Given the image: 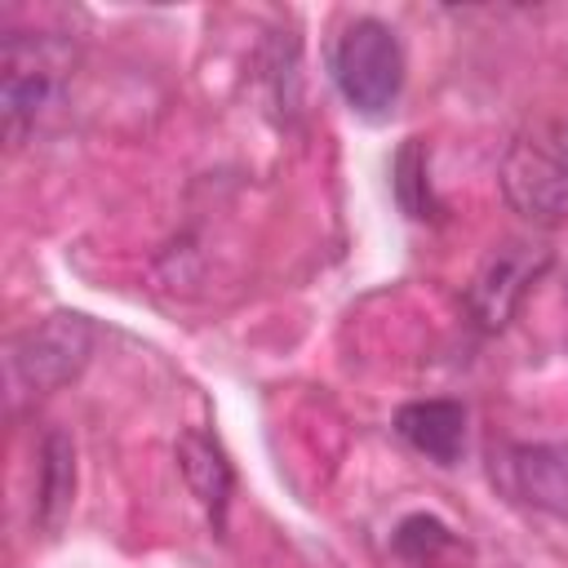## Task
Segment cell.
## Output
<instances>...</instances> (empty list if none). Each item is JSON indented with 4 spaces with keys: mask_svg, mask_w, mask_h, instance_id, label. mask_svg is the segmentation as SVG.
Returning <instances> with one entry per match:
<instances>
[{
    "mask_svg": "<svg viewBox=\"0 0 568 568\" xmlns=\"http://www.w3.org/2000/svg\"><path fill=\"white\" fill-rule=\"evenodd\" d=\"M75 44L53 31H9L0 44V120L4 142L22 146L67 98Z\"/></svg>",
    "mask_w": 568,
    "mask_h": 568,
    "instance_id": "cell-1",
    "label": "cell"
},
{
    "mask_svg": "<svg viewBox=\"0 0 568 568\" xmlns=\"http://www.w3.org/2000/svg\"><path fill=\"white\" fill-rule=\"evenodd\" d=\"M328 71H333L342 102L355 115L382 120L399 102V89H404V44L395 27H386L382 18H355L337 31Z\"/></svg>",
    "mask_w": 568,
    "mask_h": 568,
    "instance_id": "cell-2",
    "label": "cell"
},
{
    "mask_svg": "<svg viewBox=\"0 0 568 568\" xmlns=\"http://www.w3.org/2000/svg\"><path fill=\"white\" fill-rule=\"evenodd\" d=\"M501 191L524 222L568 226V129H524L501 155Z\"/></svg>",
    "mask_w": 568,
    "mask_h": 568,
    "instance_id": "cell-3",
    "label": "cell"
},
{
    "mask_svg": "<svg viewBox=\"0 0 568 568\" xmlns=\"http://www.w3.org/2000/svg\"><path fill=\"white\" fill-rule=\"evenodd\" d=\"M98 342V328L80 311H53L27 324L9 342V373L22 390H58L80 377Z\"/></svg>",
    "mask_w": 568,
    "mask_h": 568,
    "instance_id": "cell-4",
    "label": "cell"
},
{
    "mask_svg": "<svg viewBox=\"0 0 568 568\" xmlns=\"http://www.w3.org/2000/svg\"><path fill=\"white\" fill-rule=\"evenodd\" d=\"M546 266H550V248L537 244V240H506V244H497L484 257V266L475 271L470 288H466V306H470L475 324L484 333L506 328L510 315L519 311V302L541 280Z\"/></svg>",
    "mask_w": 568,
    "mask_h": 568,
    "instance_id": "cell-5",
    "label": "cell"
},
{
    "mask_svg": "<svg viewBox=\"0 0 568 568\" xmlns=\"http://www.w3.org/2000/svg\"><path fill=\"white\" fill-rule=\"evenodd\" d=\"M506 488L524 506L568 524V439L506 448Z\"/></svg>",
    "mask_w": 568,
    "mask_h": 568,
    "instance_id": "cell-6",
    "label": "cell"
},
{
    "mask_svg": "<svg viewBox=\"0 0 568 568\" xmlns=\"http://www.w3.org/2000/svg\"><path fill=\"white\" fill-rule=\"evenodd\" d=\"M395 430L413 453L453 466L466 448V408L457 399H413L395 413Z\"/></svg>",
    "mask_w": 568,
    "mask_h": 568,
    "instance_id": "cell-7",
    "label": "cell"
},
{
    "mask_svg": "<svg viewBox=\"0 0 568 568\" xmlns=\"http://www.w3.org/2000/svg\"><path fill=\"white\" fill-rule=\"evenodd\" d=\"M173 453H178V470H182L186 488H191V493L200 497V506L222 524L226 501H231V484H235L222 444H217L213 435H204V430H182Z\"/></svg>",
    "mask_w": 568,
    "mask_h": 568,
    "instance_id": "cell-8",
    "label": "cell"
},
{
    "mask_svg": "<svg viewBox=\"0 0 568 568\" xmlns=\"http://www.w3.org/2000/svg\"><path fill=\"white\" fill-rule=\"evenodd\" d=\"M75 501V448L62 430H49L40 444V484H36V524L58 532Z\"/></svg>",
    "mask_w": 568,
    "mask_h": 568,
    "instance_id": "cell-9",
    "label": "cell"
},
{
    "mask_svg": "<svg viewBox=\"0 0 568 568\" xmlns=\"http://www.w3.org/2000/svg\"><path fill=\"white\" fill-rule=\"evenodd\" d=\"M390 186H395V200L408 217H430V182H426V146L422 138H408L390 164Z\"/></svg>",
    "mask_w": 568,
    "mask_h": 568,
    "instance_id": "cell-10",
    "label": "cell"
},
{
    "mask_svg": "<svg viewBox=\"0 0 568 568\" xmlns=\"http://www.w3.org/2000/svg\"><path fill=\"white\" fill-rule=\"evenodd\" d=\"M444 546H453V532H448V524H439L435 515H408V519H399V528H395V550H399L408 564H430Z\"/></svg>",
    "mask_w": 568,
    "mask_h": 568,
    "instance_id": "cell-11",
    "label": "cell"
}]
</instances>
